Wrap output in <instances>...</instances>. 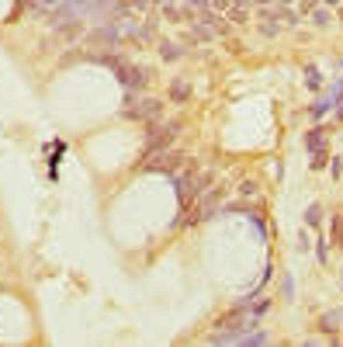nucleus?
Instances as JSON below:
<instances>
[{
	"label": "nucleus",
	"mask_w": 343,
	"mask_h": 347,
	"mask_svg": "<svg viewBox=\"0 0 343 347\" xmlns=\"http://www.w3.org/2000/svg\"><path fill=\"white\" fill-rule=\"evenodd\" d=\"M340 323H343V316H340V312H333V316H323V323H319V327H323L326 333H336Z\"/></svg>",
	"instance_id": "1a4fd4ad"
},
{
	"label": "nucleus",
	"mask_w": 343,
	"mask_h": 347,
	"mask_svg": "<svg viewBox=\"0 0 343 347\" xmlns=\"http://www.w3.org/2000/svg\"><path fill=\"white\" fill-rule=\"evenodd\" d=\"M340 118H343V101H340Z\"/></svg>",
	"instance_id": "6ab92c4d"
},
{
	"label": "nucleus",
	"mask_w": 343,
	"mask_h": 347,
	"mask_svg": "<svg viewBox=\"0 0 343 347\" xmlns=\"http://www.w3.org/2000/svg\"><path fill=\"white\" fill-rule=\"evenodd\" d=\"M184 56V49L180 45H173V42H160V59H167V63H173V59Z\"/></svg>",
	"instance_id": "423d86ee"
},
{
	"label": "nucleus",
	"mask_w": 343,
	"mask_h": 347,
	"mask_svg": "<svg viewBox=\"0 0 343 347\" xmlns=\"http://www.w3.org/2000/svg\"><path fill=\"white\" fill-rule=\"evenodd\" d=\"M118 39H121V32L114 28V24H104V28H97V32H90V39L94 45H118Z\"/></svg>",
	"instance_id": "20e7f679"
},
{
	"label": "nucleus",
	"mask_w": 343,
	"mask_h": 347,
	"mask_svg": "<svg viewBox=\"0 0 343 347\" xmlns=\"http://www.w3.org/2000/svg\"><path fill=\"white\" fill-rule=\"evenodd\" d=\"M239 191H243V194H257V184H253V181H243Z\"/></svg>",
	"instance_id": "ddd939ff"
},
{
	"label": "nucleus",
	"mask_w": 343,
	"mask_h": 347,
	"mask_svg": "<svg viewBox=\"0 0 343 347\" xmlns=\"http://www.w3.org/2000/svg\"><path fill=\"white\" fill-rule=\"evenodd\" d=\"M285 299H295V285H291V278H285Z\"/></svg>",
	"instance_id": "4468645a"
},
{
	"label": "nucleus",
	"mask_w": 343,
	"mask_h": 347,
	"mask_svg": "<svg viewBox=\"0 0 343 347\" xmlns=\"http://www.w3.org/2000/svg\"><path fill=\"white\" fill-rule=\"evenodd\" d=\"M305 83H308V87H319V83H323V80H319V70H316V66H308V70H305Z\"/></svg>",
	"instance_id": "9b49d317"
},
{
	"label": "nucleus",
	"mask_w": 343,
	"mask_h": 347,
	"mask_svg": "<svg viewBox=\"0 0 343 347\" xmlns=\"http://www.w3.org/2000/svg\"><path fill=\"white\" fill-rule=\"evenodd\" d=\"M184 160H188L184 153H160V156H156V163H149V170H167V174H173L180 163H184Z\"/></svg>",
	"instance_id": "7ed1b4c3"
},
{
	"label": "nucleus",
	"mask_w": 343,
	"mask_h": 347,
	"mask_svg": "<svg viewBox=\"0 0 343 347\" xmlns=\"http://www.w3.org/2000/svg\"><path fill=\"white\" fill-rule=\"evenodd\" d=\"M163 11H167V18H170V21H180V14H177V7H170V4H167Z\"/></svg>",
	"instance_id": "dca6fc26"
},
{
	"label": "nucleus",
	"mask_w": 343,
	"mask_h": 347,
	"mask_svg": "<svg viewBox=\"0 0 343 347\" xmlns=\"http://www.w3.org/2000/svg\"><path fill=\"white\" fill-rule=\"evenodd\" d=\"M219 198H222V194L215 191V194H208V198L201 201V219H211V212H215V205H219Z\"/></svg>",
	"instance_id": "6e6552de"
},
{
	"label": "nucleus",
	"mask_w": 343,
	"mask_h": 347,
	"mask_svg": "<svg viewBox=\"0 0 343 347\" xmlns=\"http://www.w3.org/2000/svg\"><path fill=\"white\" fill-rule=\"evenodd\" d=\"M305 146L319 153V150H323V129H312V132H305Z\"/></svg>",
	"instance_id": "0eeeda50"
},
{
	"label": "nucleus",
	"mask_w": 343,
	"mask_h": 347,
	"mask_svg": "<svg viewBox=\"0 0 343 347\" xmlns=\"http://www.w3.org/2000/svg\"><path fill=\"white\" fill-rule=\"evenodd\" d=\"M319 219H323V209H319V205H312V209L305 212V222H308V226H319Z\"/></svg>",
	"instance_id": "9d476101"
},
{
	"label": "nucleus",
	"mask_w": 343,
	"mask_h": 347,
	"mask_svg": "<svg viewBox=\"0 0 343 347\" xmlns=\"http://www.w3.org/2000/svg\"><path fill=\"white\" fill-rule=\"evenodd\" d=\"M129 7H139V11H146V7H149V0H129Z\"/></svg>",
	"instance_id": "f3484780"
},
{
	"label": "nucleus",
	"mask_w": 343,
	"mask_h": 347,
	"mask_svg": "<svg viewBox=\"0 0 343 347\" xmlns=\"http://www.w3.org/2000/svg\"><path fill=\"white\" fill-rule=\"evenodd\" d=\"M312 18H316V24H319V28H326V24H329V14H326V11H316Z\"/></svg>",
	"instance_id": "f8f14e48"
},
{
	"label": "nucleus",
	"mask_w": 343,
	"mask_h": 347,
	"mask_svg": "<svg viewBox=\"0 0 343 347\" xmlns=\"http://www.w3.org/2000/svg\"><path fill=\"white\" fill-rule=\"evenodd\" d=\"M191 7H198V11H208L211 0H191Z\"/></svg>",
	"instance_id": "2eb2a0df"
},
{
	"label": "nucleus",
	"mask_w": 343,
	"mask_h": 347,
	"mask_svg": "<svg viewBox=\"0 0 343 347\" xmlns=\"http://www.w3.org/2000/svg\"><path fill=\"white\" fill-rule=\"evenodd\" d=\"M232 0H211V7H229Z\"/></svg>",
	"instance_id": "a211bd4d"
},
{
	"label": "nucleus",
	"mask_w": 343,
	"mask_h": 347,
	"mask_svg": "<svg viewBox=\"0 0 343 347\" xmlns=\"http://www.w3.org/2000/svg\"><path fill=\"white\" fill-rule=\"evenodd\" d=\"M191 97V83L188 80H170V101L173 104H184Z\"/></svg>",
	"instance_id": "39448f33"
},
{
	"label": "nucleus",
	"mask_w": 343,
	"mask_h": 347,
	"mask_svg": "<svg viewBox=\"0 0 343 347\" xmlns=\"http://www.w3.org/2000/svg\"><path fill=\"white\" fill-rule=\"evenodd\" d=\"M163 115V101H156V97H142L139 104L129 108V118H160Z\"/></svg>",
	"instance_id": "f257e3e1"
},
{
	"label": "nucleus",
	"mask_w": 343,
	"mask_h": 347,
	"mask_svg": "<svg viewBox=\"0 0 343 347\" xmlns=\"http://www.w3.org/2000/svg\"><path fill=\"white\" fill-rule=\"evenodd\" d=\"M343 101V83H336V87H333V91H326L323 97H319V101H316V104H312V118H323L326 111H329V108H333V104H340Z\"/></svg>",
	"instance_id": "f03ea898"
}]
</instances>
